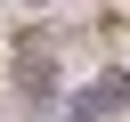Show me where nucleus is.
Instances as JSON below:
<instances>
[{
  "label": "nucleus",
  "mask_w": 130,
  "mask_h": 122,
  "mask_svg": "<svg viewBox=\"0 0 130 122\" xmlns=\"http://www.w3.org/2000/svg\"><path fill=\"white\" fill-rule=\"evenodd\" d=\"M8 89H16V106H24V114H49V106L65 98V57H57V33H49V24H24V33H16Z\"/></svg>",
  "instance_id": "f257e3e1"
},
{
  "label": "nucleus",
  "mask_w": 130,
  "mask_h": 122,
  "mask_svg": "<svg viewBox=\"0 0 130 122\" xmlns=\"http://www.w3.org/2000/svg\"><path fill=\"white\" fill-rule=\"evenodd\" d=\"M130 114V65L122 73H89L81 89L57 98V122H122Z\"/></svg>",
  "instance_id": "f03ea898"
}]
</instances>
